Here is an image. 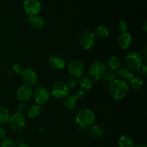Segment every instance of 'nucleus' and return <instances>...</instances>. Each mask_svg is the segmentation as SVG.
<instances>
[{"mask_svg":"<svg viewBox=\"0 0 147 147\" xmlns=\"http://www.w3.org/2000/svg\"><path fill=\"white\" fill-rule=\"evenodd\" d=\"M129 91L128 83L125 80L116 78L109 84V93L111 96L115 100H121L124 98Z\"/></svg>","mask_w":147,"mask_h":147,"instance_id":"f257e3e1","label":"nucleus"},{"mask_svg":"<svg viewBox=\"0 0 147 147\" xmlns=\"http://www.w3.org/2000/svg\"><path fill=\"white\" fill-rule=\"evenodd\" d=\"M96 116L90 109H82L76 113V121L81 127L89 128L94 124Z\"/></svg>","mask_w":147,"mask_h":147,"instance_id":"f03ea898","label":"nucleus"},{"mask_svg":"<svg viewBox=\"0 0 147 147\" xmlns=\"http://www.w3.org/2000/svg\"><path fill=\"white\" fill-rule=\"evenodd\" d=\"M126 67L131 70H139L143 66V58L139 53L131 52L128 53L125 57Z\"/></svg>","mask_w":147,"mask_h":147,"instance_id":"7ed1b4c3","label":"nucleus"},{"mask_svg":"<svg viewBox=\"0 0 147 147\" xmlns=\"http://www.w3.org/2000/svg\"><path fill=\"white\" fill-rule=\"evenodd\" d=\"M50 92L44 86H38L33 90L32 98L37 105L45 104L50 98Z\"/></svg>","mask_w":147,"mask_h":147,"instance_id":"20e7f679","label":"nucleus"},{"mask_svg":"<svg viewBox=\"0 0 147 147\" xmlns=\"http://www.w3.org/2000/svg\"><path fill=\"white\" fill-rule=\"evenodd\" d=\"M68 87L66 85L65 82L57 81L53 83L50 88V95L57 99L64 98L69 93Z\"/></svg>","mask_w":147,"mask_h":147,"instance_id":"39448f33","label":"nucleus"},{"mask_svg":"<svg viewBox=\"0 0 147 147\" xmlns=\"http://www.w3.org/2000/svg\"><path fill=\"white\" fill-rule=\"evenodd\" d=\"M96 41V37L94 32L89 30L83 32L79 37V43L84 50H90L94 46Z\"/></svg>","mask_w":147,"mask_h":147,"instance_id":"423d86ee","label":"nucleus"},{"mask_svg":"<svg viewBox=\"0 0 147 147\" xmlns=\"http://www.w3.org/2000/svg\"><path fill=\"white\" fill-rule=\"evenodd\" d=\"M8 122L10 129L13 131H20L26 124L25 116L22 113L17 112L10 116Z\"/></svg>","mask_w":147,"mask_h":147,"instance_id":"0eeeda50","label":"nucleus"},{"mask_svg":"<svg viewBox=\"0 0 147 147\" xmlns=\"http://www.w3.org/2000/svg\"><path fill=\"white\" fill-rule=\"evenodd\" d=\"M106 70L104 63L101 62H94L88 68V75L90 79L97 81L102 78Z\"/></svg>","mask_w":147,"mask_h":147,"instance_id":"6e6552de","label":"nucleus"},{"mask_svg":"<svg viewBox=\"0 0 147 147\" xmlns=\"http://www.w3.org/2000/svg\"><path fill=\"white\" fill-rule=\"evenodd\" d=\"M23 9L29 16L38 15L41 11L42 4L40 0H24Z\"/></svg>","mask_w":147,"mask_h":147,"instance_id":"1a4fd4ad","label":"nucleus"},{"mask_svg":"<svg viewBox=\"0 0 147 147\" xmlns=\"http://www.w3.org/2000/svg\"><path fill=\"white\" fill-rule=\"evenodd\" d=\"M85 71L84 64L80 60H73L68 64V72L72 77L75 78H80Z\"/></svg>","mask_w":147,"mask_h":147,"instance_id":"9d476101","label":"nucleus"},{"mask_svg":"<svg viewBox=\"0 0 147 147\" xmlns=\"http://www.w3.org/2000/svg\"><path fill=\"white\" fill-rule=\"evenodd\" d=\"M22 79L24 83V85L32 87L35 86L38 82V75L31 68H26L23 70L21 74Z\"/></svg>","mask_w":147,"mask_h":147,"instance_id":"9b49d317","label":"nucleus"},{"mask_svg":"<svg viewBox=\"0 0 147 147\" xmlns=\"http://www.w3.org/2000/svg\"><path fill=\"white\" fill-rule=\"evenodd\" d=\"M33 90L32 87L26 85H23L20 87L18 88L17 90V98L20 102H25L28 101L32 98Z\"/></svg>","mask_w":147,"mask_h":147,"instance_id":"f8f14e48","label":"nucleus"},{"mask_svg":"<svg viewBox=\"0 0 147 147\" xmlns=\"http://www.w3.org/2000/svg\"><path fill=\"white\" fill-rule=\"evenodd\" d=\"M47 65L53 70H60L65 67V60L60 55H52L47 59Z\"/></svg>","mask_w":147,"mask_h":147,"instance_id":"ddd939ff","label":"nucleus"},{"mask_svg":"<svg viewBox=\"0 0 147 147\" xmlns=\"http://www.w3.org/2000/svg\"><path fill=\"white\" fill-rule=\"evenodd\" d=\"M132 37L129 33L125 32L120 34L117 39V45L121 50H126L131 47L132 44Z\"/></svg>","mask_w":147,"mask_h":147,"instance_id":"4468645a","label":"nucleus"},{"mask_svg":"<svg viewBox=\"0 0 147 147\" xmlns=\"http://www.w3.org/2000/svg\"><path fill=\"white\" fill-rule=\"evenodd\" d=\"M27 22L35 30H41L45 25V21L40 15L29 16L27 18Z\"/></svg>","mask_w":147,"mask_h":147,"instance_id":"2eb2a0df","label":"nucleus"},{"mask_svg":"<svg viewBox=\"0 0 147 147\" xmlns=\"http://www.w3.org/2000/svg\"><path fill=\"white\" fill-rule=\"evenodd\" d=\"M116 74L119 76V79H121V80H125L126 82L128 80L129 81L131 79L134 77L133 71L129 68H128L127 67H119L118 70H116Z\"/></svg>","mask_w":147,"mask_h":147,"instance_id":"dca6fc26","label":"nucleus"},{"mask_svg":"<svg viewBox=\"0 0 147 147\" xmlns=\"http://www.w3.org/2000/svg\"><path fill=\"white\" fill-rule=\"evenodd\" d=\"M88 134L93 139H99L103 137L104 131L100 126L97 124H93L89 127Z\"/></svg>","mask_w":147,"mask_h":147,"instance_id":"f3484780","label":"nucleus"},{"mask_svg":"<svg viewBox=\"0 0 147 147\" xmlns=\"http://www.w3.org/2000/svg\"><path fill=\"white\" fill-rule=\"evenodd\" d=\"M63 106L64 109L67 111H73L76 109L77 106V99L73 96L67 95L63 98Z\"/></svg>","mask_w":147,"mask_h":147,"instance_id":"a211bd4d","label":"nucleus"},{"mask_svg":"<svg viewBox=\"0 0 147 147\" xmlns=\"http://www.w3.org/2000/svg\"><path fill=\"white\" fill-rule=\"evenodd\" d=\"M116 78V74L115 70H111L109 68H106L104 74L102 76V82L106 84H110Z\"/></svg>","mask_w":147,"mask_h":147,"instance_id":"6ab92c4d","label":"nucleus"},{"mask_svg":"<svg viewBox=\"0 0 147 147\" xmlns=\"http://www.w3.org/2000/svg\"><path fill=\"white\" fill-rule=\"evenodd\" d=\"M94 34L96 37H99L100 39H106L110 34L109 29L103 25H98L95 28Z\"/></svg>","mask_w":147,"mask_h":147,"instance_id":"aec40b11","label":"nucleus"},{"mask_svg":"<svg viewBox=\"0 0 147 147\" xmlns=\"http://www.w3.org/2000/svg\"><path fill=\"white\" fill-rule=\"evenodd\" d=\"M42 112V107L40 105H32L27 110V115L30 119H36Z\"/></svg>","mask_w":147,"mask_h":147,"instance_id":"412c9836","label":"nucleus"},{"mask_svg":"<svg viewBox=\"0 0 147 147\" xmlns=\"http://www.w3.org/2000/svg\"><path fill=\"white\" fill-rule=\"evenodd\" d=\"M121 63V61L120 57L117 55L111 56L107 61L109 68L113 70H118L120 67Z\"/></svg>","mask_w":147,"mask_h":147,"instance_id":"4be33fe9","label":"nucleus"},{"mask_svg":"<svg viewBox=\"0 0 147 147\" xmlns=\"http://www.w3.org/2000/svg\"><path fill=\"white\" fill-rule=\"evenodd\" d=\"M129 88H131L132 90H139L143 87L144 81L141 78L134 77L133 78L129 80V83H128Z\"/></svg>","mask_w":147,"mask_h":147,"instance_id":"5701e85b","label":"nucleus"},{"mask_svg":"<svg viewBox=\"0 0 147 147\" xmlns=\"http://www.w3.org/2000/svg\"><path fill=\"white\" fill-rule=\"evenodd\" d=\"M119 147H135V144L133 139L129 136L123 135L121 136L119 140Z\"/></svg>","mask_w":147,"mask_h":147,"instance_id":"b1692460","label":"nucleus"},{"mask_svg":"<svg viewBox=\"0 0 147 147\" xmlns=\"http://www.w3.org/2000/svg\"><path fill=\"white\" fill-rule=\"evenodd\" d=\"M78 83L80 88L83 90H89L93 87V81L88 77H81Z\"/></svg>","mask_w":147,"mask_h":147,"instance_id":"393cba45","label":"nucleus"},{"mask_svg":"<svg viewBox=\"0 0 147 147\" xmlns=\"http://www.w3.org/2000/svg\"><path fill=\"white\" fill-rule=\"evenodd\" d=\"M9 111L7 107L0 106V126H3L9 119Z\"/></svg>","mask_w":147,"mask_h":147,"instance_id":"a878e982","label":"nucleus"},{"mask_svg":"<svg viewBox=\"0 0 147 147\" xmlns=\"http://www.w3.org/2000/svg\"><path fill=\"white\" fill-rule=\"evenodd\" d=\"M1 147H17V144L11 139H4L1 141Z\"/></svg>","mask_w":147,"mask_h":147,"instance_id":"bb28decb","label":"nucleus"},{"mask_svg":"<svg viewBox=\"0 0 147 147\" xmlns=\"http://www.w3.org/2000/svg\"><path fill=\"white\" fill-rule=\"evenodd\" d=\"M117 30L121 34L122 33L127 32L128 30V25L126 24V22L123 20H121V21L119 22L117 24Z\"/></svg>","mask_w":147,"mask_h":147,"instance_id":"cd10ccee","label":"nucleus"},{"mask_svg":"<svg viewBox=\"0 0 147 147\" xmlns=\"http://www.w3.org/2000/svg\"><path fill=\"white\" fill-rule=\"evenodd\" d=\"M78 80L77 79L73 77H71L70 78H68L67 80V81H66V85H67V86L68 87L69 89H73V88H75L78 85Z\"/></svg>","mask_w":147,"mask_h":147,"instance_id":"c85d7f7f","label":"nucleus"},{"mask_svg":"<svg viewBox=\"0 0 147 147\" xmlns=\"http://www.w3.org/2000/svg\"><path fill=\"white\" fill-rule=\"evenodd\" d=\"M24 70V67H23L21 64H20V63H16V64H14L12 67L13 72L17 75H21Z\"/></svg>","mask_w":147,"mask_h":147,"instance_id":"c756f323","label":"nucleus"},{"mask_svg":"<svg viewBox=\"0 0 147 147\" xmlns=\"http://www.w3.org/2000/svg\"><path fill=\"white\" fill-rule=\"evenodd\" d=\"M84 94H85V90H83V89H81L80 88L76 89L72 96H73V97L76 98L78 100V99L81 98L84 96Z\"/></svg>","mask_w":147,"mask_h":147,"instance_id":"7c9ffc66","label":"nucleus"},{"mask_svg":"<svg viewBox=\"0 0 147 147\" xmlns=\"http://www.w3.org/2000/svg\"><path fill=\"white\" fill-rule=\"evenodd\" d=\"M17 110L18 113H22L23 114V113L27 111V105H26V103H24V102H20V103L17 105Z\"/></svg>","mask_w":147,"mask_h":147,"instance_id":"2f4dec72","label":"nucleus"},{"mask_svg":"<svg viewBox=\"0 0 147 147\" xmlns=\"http://www.w3.org/2000/svg\"><path fill=\"white\" fill-rule=\"evenodd\" d=\"M6 134H7V132H6L5 129L2 126H0V140L2 141L3 139H5Z\"/></svg>","mask_w":147,"mask_h":147,"instance_id":"473e14b6","label":"nucleus"},{"mask_svg":"<svg viewBox=\"0 0 147 147\" xmlns=\"http://www.w3.org/2000/svg\"><path fill=\"white\" fill-rule=\"evenodd\" d=\"M141 68H142V73H143L144 76L146 77V71H147V66L146 65H144V66H142Z\"/></svg>","mask_w":147,"mask_h":147,"instance_id":"72a5a7b5","label":"nucleus"},{"mask_svg":"<svg viewBox=\"0 0 147 147\" xmlns=\"http://www.w3.org/2000/svg\"><path fill=\"white\" fill-rule=\"evenodd\" d=\"M142 29H143V30L144 32H146L147 31V21L144 22L143 24H142Z\"/></svg>","mask_w":147,"mask_h":147,"instance_id":"f704fd0d","label":"nucleus"},{"mask_svg":"<svg viewBox=\"0 0 147 147\" xmlns=\"http://www.w3.org/2000/svg\"><path fill=\"white\" fill-rule=\"evenodd\" d=\"M17 147H32L30 146V145L28 144H20L17 145Z\"/></svg>","mask_w":147,"mask_h":147,"instance_id":"c9c22d12","label":"nucleus"},{"mask_svg":"<svg viewBox=\"0 0 147 147\" xmlns=\"http://www.w3.org/2000/svg\"><path fill=\"white\" fill-rule=\"evenodd\" d=\"M135 147H146V146L144 144H139L137 145V146H135Z\"/></svg>","mask_w":147,"mask_h":147,"instance_id":"e433bc0d","label":"nucleus"}]
</instances>
